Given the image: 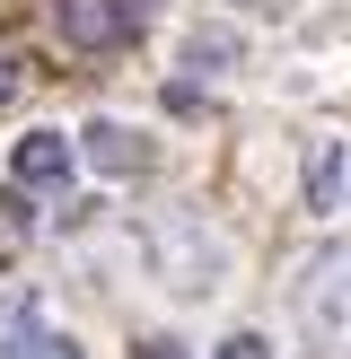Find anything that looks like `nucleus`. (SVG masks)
Here are the masks:
<instances>
[{
  "mask_svg": "<svg viewBox=\"0 0 351 359\" xmlns=\"http://www.w3.org/2000/svg\"><path fill=\"white\" fill-rule=\"evenodd\" d=\"M220 359H263V333H228V342H220Z\"/></svg>",
  "mask_w": 351,
  "mask_h": 359,
  "instance_id": "nucleus-7",
  "label": "nucleus"
},
{
  "mask_svg": "<svg viewBox=\"0 0 351 359\" xmlns=\"http://www.w3.org/2000/svg\"><path fill=\"white\" fill-rule=\"evenodd\" d=\"M132 359H185V342H158L150 333V342H132Z\"/></svg>",
  "mask_w": 351,
  "mask_h": 359,
  "instance_id": "nucleus-8",
  "label": "nucleus"
},
{
  "mask_svg": "<svg viewBox=\"0 0 351 359\" xmlns=\"http://www.w3.org/2000/svg\"><path fill=\"white\" fill-rule=\"evenodd\" d=\"M62 35H70L79 53L123 44V35H132V9H123V0H62Z\"/></svg>",
  "mask_w": 351,
  "mask_h": 359,
  "instance_id": "nucleus-4",
  "label": "nucleus"
},
{
  "mask_svg": "<svg viewBox=\"0 0 351 359\" xmlns=\"http://www.w3.org/2000/svg\"><path fill=\"white\" fill-rule=\"evenodd\" d=\"M9 175H18V193L53 202V193L70 184V140H62V132H27V140H18V158H9Z\"/></svg>",
  "mask_w": 351,
  "mask_h": 359,
  "instance_id": "nucleus-3",
  "label": "nucleus"
},
{
  "mask_svg": "<svg viewBox=\"0 0 351 359\" xmlns=\"http://www.w3.org/2000/svg\"><path fill=\"white\" fill-rule=\"evenodd\" d=\"M325 193H333V140H316L307 149V202H325Z\"/></svg>",
  "mask_w": 351,
  "mask_h": 359,
  "instance_id": "nucleus-6",
  "label": "nucleus"
},
{
  "mask_svg": "<svg viewBox=\"0 0 351 359\" xmlns=\"http://www.w3.org/2000/svg\"><path fill=\"white\" fill-rule=\"evenodd\" d=\"M88 149H97V167H114V175H140V167H150L140 132H123V123H97V132H88Z\"/></svg>",
  "mask_w": 351,
  "mask_h": 359,
  "instance_id": "nucleus-5",
  "label": "nucleus"
},
{
  "mask_svg": "<svg viewBox=\"0 0 351 359\" xmlns=\"http://www.w3.org/2000/svg\"><path fill=\"white\" fill-rule=\"evenodd\" d=\"M9 97H18V62L0 53V105H9Z\"/></svg>",
  "mask_w": 351,
  "mask_h": 359,
  "instance_id": "nucleus-9",
  "label": "nucleus"
},
{
  "mask_svg": "<svg viewBox=\"0 0 351 359\" xmlns=\"http://www.w3.org/2000/svg\"><path fill=\"white\" fill-rule=\"evenodd\" d=\"M0 359H79V342L44 325L35 290H9V298H0Z\"/></svg>",
  "mask_w": 351,
  "mask_h": 359,
  "instance_id": "nucleus-2",
  "label": "nucleus"
},
{
  "mask_svg": "<svg viewBox=\"0 0 351 359\" xmlns=\"http://www.w3.org/2000/svg\"><path fill=\"white\" fill-rule=\"evenodd\" d=\"M298 325H307V342L325 359H351V245H333V255L307 263V280H298Z\"/></svg>",
  "mask_w": 351,
  "mask_h": 359,
  "instance_id": "nucleus-1",
  "label": "nucleus"
}]
</instances>
